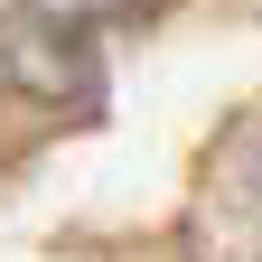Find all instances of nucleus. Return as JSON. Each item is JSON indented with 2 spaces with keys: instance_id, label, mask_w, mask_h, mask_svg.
I'll list each match as a JSON object with an SVG mask.
<instances>
[{
  "instance_id": "f257e3e1",
  "label": "nucleus",
  "mask_w": 262,
  "mask_h": 262,
  "mask_svg": "<svg viewBox=\"0 0 262 262\" xmlns=\"http://www.w3.org/2000/svg\"><path fill=\"white\" fill-rule=\"evenodd\" d=\"M122 0H19L0 19V84L66 103V94L94 84V28H103Z\"/></svg>"
}]
</instances>
